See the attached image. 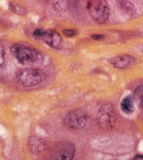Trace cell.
I'll return each instance as SVG.
<instances>
[{"label":"cell","mask_w":143,"mask_h":160,"mask_svg":"<svg viewBox=\"0 0 143 160\" xmlns=\"http://www.w3.org/2000/svg\"><path fill=\"white\" fill-rule=\"evenodd\" d=\"M13 56L19 62L26 66H39L42 64L44 56L39 50L22 44H14L11 46Z\"/></svg>","instance_id":"cell-1"},{"label":"cell","mask_w":143,"mask_h":160,"mask_svg":"<svg viewBox=\"0 0 143 160\" xmlns=\"http://www.w3.org/2000/svg\"><path fill=\"white\" fill-rule=\"evenodd\" d=\"M47 78L45 71L39 68H26L19 69L15 73V79L21 86L32 87L44 82Z\"/></svg>","instance_id":"cell-2"},{"label":"cell","mask_w":143,"mask_h":160,"mask_svg":"<svg viewBox=\"0 0 143 160\" xmlns=\"http://www.w3.org/2000/svg\"><path fill=\"white\" fill-rule=\"evenodd\" d=\"M87 8L94 22L104 24L109 17V8L107 3L103 0H91L88 2Z\"/></svg>","instance_id":"cell-3"},{"label":"cell","mask_w":143,"mask_h":160,"mask_svg":"<svg viewBox=\"0 0 143 160\" xmlns=\"http://www.w3.org/2000/svg\"><path fill=\"white\" fill-rule=\"evenodd\" d=\"M74 155V144L65 141L57 144L47 160H73Z\"/></svg>","instance_id":"cell-4"},{"label":"cell","mask_w":143,"mask_h":160,"mask_svg":"<svg viewBox=\"0 0 143 160\" xmlns=\"http://www.w3.org/2000/svg\"><path fill=\"white\" fill-rule=\"evenodd\" d=\"M116 116L114 108L111 104L103 105L97 112V122L103 129L111 130L115 125Z\"/></svg>","instance_id":"cell-5"},{"label":"cell","mask_w":143,"mask_h":160,"mask_svg":"<svg viewBox=\"0 0 143 160\" xmlns=\"http://www.w3.org/2000/svg\"><path fill=\"white\" fill-rule=\"evenodd\" d=\"M88 116L83 110L76 109L70 111L68 114L64 117L63 123L66 127L73 130H79L83 128L87 125Z\"/></svg>","instance_id":"cell-6"},{"label":"cell","mask_w":143,"mask_h":160,"mask_svg":"<svg viewBox=\"0 0 143 160\" xmlns=\"http://www.w3.org/2000/svg\"><path fill=\"white\" fill-rule=\"evenodd\" d=\"M33 36L36 38L43 40L48 46L54 48L58 47L62 41L61 36L56 30L51 29H36L33 31Z\"/></svg>","instance_id":"cell-7"},{"label":"cell","mask_w":143,"mask_h":160,"mask_svg":"<svg viewBox=\"0 0 143 160\" xmlns=\"http://www.w3.org/2000/svg\"><path fill=\"white\" fill-rule=\"evenodd\" d=\"M135 62L134 58L129 55V54H123V55H117L113 59H111V64L114 68L119 69H125L127 67L132 65Z\"/></svg>","instance_id":"cell-8"},{"label":"cell","mask_w":143,"mask_h":160,"mask_svg":"<svg viewBox=\"0 0 143 160\" xmlns=\"http://www.w3.org/2000/svg\"><path fill=\"white\" fill-rule=\"evenodd\" d=\"M46 142L42 138L38 137V136H31L29 139V148H30V150L34 154L42 152L46 149Z\"/></svg>","instance_id":"cell-9"},{"label":"cell","mask_w":143,"mask_h":160,"mask_svg":"<svg viewBox=\"0 0 143 160\" xmlns=\"http://www.w3.org/2000/svg\"><path fill=\"white\" fill-rule=\"evenodd\" d=\"M121 109L125 114H132L134 111V105H133V101H132V97L127 96V97L124 98V100L121 102Z\"/></svg>","instance_id":"cell-10"},{"label":"cell","mask_w":143,"mask_h":160,"mask_svg":"<svg viewBox=\"0 0 143 160\" xmlns=\"http://www.w3.org/2000/svg\"><path fill=\"white\" fill-rule=\"evenodd\" d=\"M10 10L13 12L19 14V15H25L27 13V10L26 8L22 5H19V4H14V3H10Z\"/></svg>","instance_id":"cell-11"},{"label":"cell","mask_w":143,"mask_h":160,"mask_svg":"<svg viewBox=\"0 0 143 160\" xmlns=\"http://www.w3.org/2000/svg\"><path fill=\"white\" fill-rule=\"evenodd\" d=\"M118 3L120 4L121 7H122L126 12H128V13H132V12H133V6H132V4L131 2H129V1H119Z\"/></svg>","instance_id":"cell-12"},{"label":"cell","mask_w":143,"mask_h":160,"mask_svg":"<svg viewBox=\"0 0 143 160\" xmlns=\"http://www.w3.org/2000/svg\"><path fill=\"white\" fill-rule=\"evenodd\" d=\"M135 94H136V97L139 103H140V106L143 109V85L142 86H138L135 90Z\"/></svg>","instance_id":"cell-13"},{"label":"cell","mask_w":143,"mask_h":160,"mask_svg":"<svg viewBox=\"0 0 143 160\" xmlns=\"http://www.w3.org/2000/svg\"><path fill=\"white\" fill-rule=\"evenodd\" d=\"M5 61H6V52L5 48L2 45H0V71L4 69L5 66Z\"/></svg>","instance_id":"cell-14"},{"label":"cell","mask_w":143,"mask_h":160,"mask_svg":"<svg viewBox=\"0 0 143 160\" xmlns=\"http://www.w3.org/2000/svg\"><path fill=\"white\" fill-rule=\"evenodd\" d=\"M63 33L64 36H66V37H75V36H77L78 35V31L77 30H75V29H64L63 31Z\"/></svg>","instance_id":"cell-15"},{"label":"cell","mask_w":143,"mask_h":160,"mask_svg":"<svg viewBox=\"0 0 143 160\" xmlns=\"http://www.w3.org/2000/svg\"><path fill=\"white\" fill-rule=\"evenodd\" d=\"M104 38L103 35H99V34L92 35V38L95 40H99V39H101V38Z\"/></svg>","instance_id":"cell-16"},{"label":"cell","mask_w":143,"mask_h":160,"mask_svg":"<svg viewBox=\"0 0 143 160\" xmlns=\"http://www.w3.org/2000/svg\"><path fill=\"white\" fill-rule=\"evenodd\" d=\"M132 160H143V155H138Z\"/></svg>","instance_id":"cell-17"}]
</instances>
